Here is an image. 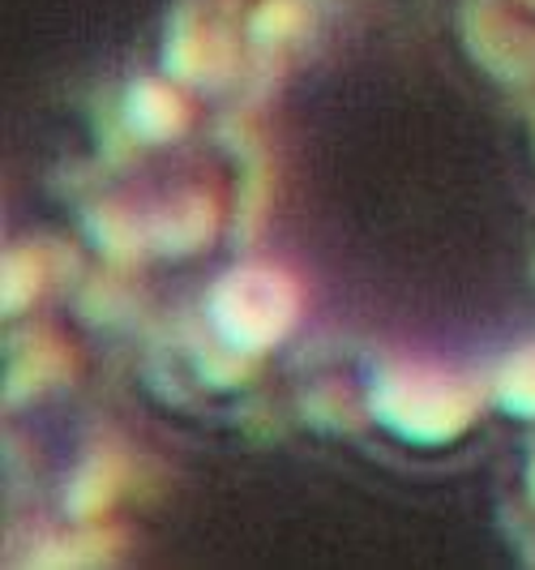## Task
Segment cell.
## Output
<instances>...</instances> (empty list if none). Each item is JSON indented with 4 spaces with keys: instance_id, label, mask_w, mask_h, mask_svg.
<instances>
[{
    "instance_id": "6da1fadb",
    "label": "cell",
    "mask_w": 535,
    "mask_h": 570,
    "mask_svg": "<svg viewBox=\"0 0 535 570\" xmlns=\"http://www.w3.org/2000/svg\"><path fill=\"white\" fill-rule=\"evenodd\" d=\"M373 421L416 446H446L476 421L479 395L463 377L437 365H395L368 391Z\"/></svg>"
},
{
    "instance_id": "7a4b0ae2",
    "label": "cell",
    "mask_w": 535,
    "mask_h": 570,
    "mask_svg": "<svg viewBox=\"0 0 535 570\" xmlns=\"http://www.w3.org/2000/svg\"><path fill=\"white\" fill-rule=\"evenodd\" d=\"M206 317L227 352H270L300 322V284L279 266H236L210 284Z\"/></svg>"
},
{
    "instance_id": "3957f363",
    "label": "cell",
    "mask_w": 535,
    "mask_h": 570,
    "mask_svg": "<svg viewBox=\"0 0 535 570\" xmlns=\"http://www.w3.org/2000/svg\"><path fill=\"white\" fill-rule=\"evenodd\" d=\"M463 39H467L472 57L506 82H523L535 73V35L527 27H518L502 9H488V4L472 0L463 9Z\"/></svg>"
},
{
    "instance_id": "277c9868",
    "label": "cell",
    "mask_w": 535,
    "mask_h": 570,
    "mask_svg": "<svg viewBox=\"0 0 535 570\" xmlns=\"http://www.w3.org/2000/svg\"><path fill=\"white\" fill-rule=\"evenodd\" d=\"M219 232V206L210 194H185V198L159 206L146 219V245H155L159 254H198L210 245V236Z\"/></svg>"
},
{
    "instance_id": "5b68a950",
    "label": "cell",
    "mask_w": 535,
    "mask_h": 570,
    "mask_svg": "<svg viewBox=\"0 0 535 570\" xmlns=\"http://www.w3.org/2000/svg\"><path fill=\"white\" fill-rule=\"evenodd\" d=\"M125 120H129V129L138 134L141 142H171V138L185 134L189 108H185V99L168 82L141 78L125 95Z\"/></svg>"
},
{
    "instance_id": "8992f818",
    "label": "cell",
    "mask_w": 535,
    "mask_h": 570,
    "mask_svg": "<svg viewBox=\"0 0 535 570\" xmlns=\"http://www.w3.org/2000/svg\"><path fill=\"white\" fill-rule=\"evenodd\" d=\"M116 493H120V459L112 451H95L69 481L65 507L73 519H99L116 502Z\"/></svg>"
},
{
    "instance_id": "52a82bcc",
    "label": "cell",
    "mask_w": 535,
    "mask_h": 570,
    "mask_svg": "<svg viewBox=\"0 0 535 570\" xmlns=\"http://www.w3.org/2000/svg\"><path fill=\"white\" fill-rule=\"evenodd\" d=\"M43 292V262L34 249H4V275H0V305L4 314H22Z\"/></svg>"
},
{
    "instance_id": "ba28073f",
    "label": "cell",
    "mask_w": 535,
    "mask_h": 570,
    "mask_svg": "<svg viewBox=\"0 0 535 570\" xmlns=\"http://www.w3.org/2000/svg\"><path fill=\"white\" fill-rule=\"evenodd\" d=\"M86 232L95 236V245L112 262H133L141 254V245H146V228H138L129 215H120L112 206H95L86 215Z\"/></svg>"
},
{
    "instance_id": "9c48e42d",
    "label": "cell",
    "mask_w": 535,
    "mask_h": 570,
    "mask_svg": "<svg viewBox=\"0 0 535 570\" xmlns=\"http://www.w3.org/2000/svg\"><path fill=\"white\" fill-rule=\"evenodd\" d=\"M497 403L514 412V416H527L535 421V347L514 352L506 365L497 370V386H493Z\"/></svg>"
},
{
    "instance_id": "30bf717a",
    "label": "cell",
    "mask_w": 535,
    "mask_h": 570,
    "mask_svg": "<svg viewBox=\"0 0 535 570\" xmlns=\"http://www.w3.org/2000/svg\"><path fill=\"white\" fill-rule=\"evenodd\" d=\"M305 27V4L300 0H261L249 18V39L257 48H275Z\"/></svg>"
},
{
    "instance_id": "8fae6325",
    "label": "cell",
    "mask_w": 535,
    "mask_h": 570,
    "mask_svg": "<svg viewBox=\"0 0 535 570\" xmlns=\"http://www.w3.org/2000/svg\"><path fill=\"white\" fill-rule=\"evenodd\" d=\"M57 365H69L65 347H30V352H22L13 373H9V400H27L39 386L57 382V377H52Z\"/></svg>"
},
{
    "instance_id": "7c38bea8",
    "label": "cell",
    "mask_w": 535,
    "mask_h": 570,
    "mask_svg": "<svg viewBox=\"0 0 535 570\" xmlns=\"http://www.w3.org/2000/svg\"><path fill=\"white\" fill-rule=\"evenodd\" d=\"M116 537L112 532H78L73 541H60L57 549L48 544V553L34 558V567H82V562H103L112 553Z\"/></svg>"
},
{
    "instance_id": "4fadbf2b",
    "label": "cell",
    "mask_w": 535,
    "mask_h": 570,
    "mask_svg": "<svg viewBox=\"0 0 535 570\" xmlns=\"http://www.w3.org/2000/svg\"><path fill=\"white\" fill-rule=\"evenodd\" d=\"M532 498H535V463H532Z\"/></svg>"
}]
</instances>
